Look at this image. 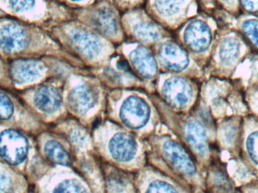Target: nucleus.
Listing matches in <instances>:
<instances>
[{
    "mask_svg": "<svg viewBox=\"0 0 258 193\" xmlns=\"http://www.w3.org/2000/svg\"><path fill=\"white\" fill-rule=\"evenodd\" d=\"M27 42L25 32L17 24H6L0 29V48L6 52L21 51Z\"/></svg>",
    "mask_w": 258,
    "mask_h": 193,
    "instance_id": "obj_13",
    "label": "nucleus"
},
{
    "mask_svg": "<svg viewBox=\"0 0 258 193\" xmlns=\"http://www.w3.org/2000/svg\"><path fill=\"white\" fill-rule=\"evenodd\" d=\"M253 193H258V189H256L255 190H254Z\"/></svg>",
    "mask_w": 258,
    "mask_h": 193,
    "instance_id": "obj_34",
    "label": "nucleus"
},
{
    "mask_svg": "<svg viewBox=\"0 0 258 193\" xmlns=\"http://www.w3.org/2000/svg\"><path fill=\"white\" fill-rule=\"evenodd\" d=\"M36 3V0H9V4L14 10L18 12L30 10Z\"/></svg>",
    "mask_w": 258,
    "mask_h": 193,
    "instance_id": "obj_30",
    "label": "nucleus"
},
{
    "mask_svg": "<svg viewBox=\"0 0 258 193\" xmlns=\"http://www.w3.org/2000/svg\"><path fill=\"white\" fill-rule=\"evenodd\" d=\"M134 30L138 37L143 40H156L159 36V32L156 27L148 23H139L135 26Z\"/></svg>",
    "mask_w": 258,
    "mask_h": 193,
    "instance_id": "obj_24",
    "label": "nucleus"
},
{
    "mask_svg": "<svg viewBox=\"0 0 258 193\" xmlns=\"http://www.w3.org/2000/svg\"><path fill=\"white\" fill-rule=\"evenodd\" d=\"M216 75L230 81L238 68L254 54L240 33L232 27H218L214 42Z\"/></svg>",
    "mask_w": 258,
    "mask_h": 193,
    "instance_id": "obj_1",
    "label": "nucleus"
},
{
    "mask_svg": "<svg viewBox=\"0 0 258 193\" xmlns=\"http://www.w3.org/2000/svg\"><path fill=\"white\" fill-rule=\"evenodd\" d=\"M132 66L138 74L144 79H151L157 73V65L150 51L144 47H138L130 54Z\"/></svg>",
    "mask_w": 258,
    "mask_h": 193,
    "instance_id": "obj_15",
    "label": "nucleus"
},
{
    "mask_svg": "<svg viewBox=\"0 0 258 193\" xmlns=\"http://www.w3.org/2000/svg\"><path fill=\"white\" fill-rule=\"evenodd\" d=\"M164 156L179 172L194 178L197 175V167L187 152L175 141L168 140L162 145Z\"/></svg>",
    "mask_w": 258,
    "mask_h": 193,
    "instance_id": "obj_7",
    "label": "nucleus"
},
{
    "mask_svg": "<svg viewBox=\"0 0 258 193\" xmlns=\"http://www.w3.org/2000/svg\"><path fill=\"white\" fill-rule=\"evenodd\" d=\"M218 7L234 17L240 15L239 0H215Z\"/></svg>",
    "mask_w": 258,
    "mask_h": 193,
    "instance_id": "obj_27",
    "label": "nucleus"
},
{
    "mask_svg": "<svg viewBox=\"0 0 258 193\" xmlns=\"http://www.w3.org/2000/svg\"><path fill=\"white\" fill-rule=\"evenodd\" d=\"M53 193H87L86 188L78 180L69 179L60 182Z\"/></svg>",
    "mask_w": 258,
    "mask_h": 193,
    "instance_id": "obj_25",
    "label": "nucleus"
},
{
    "mask_svg": "<svg viewBox=\"0 0 258 193\" xmlns=\"http://www.w3.org/2000/svg\"><path fill=\"white\" fill-rule=\"evenodd\" d=\"M186 141L200 159H207L211 153L210 141L205 126L197 120H189L185 127Z\"/></svg>",
    "mask_w": 258,
    "mask_h": 193,
    "instance_id": "obj_8",
    "label": "nucleus"
},
{
    "mask_svg": "<svg viewBox=\"0 0 258 193\" xmlns=\"http://www.w3.org/2000/svg\"><path fill=\"white\" fill-rule=\"evenodd\" d=\"M95 25L107 34H114L117 30V24L110 12L102 10L98 12L95 18Z\"/></svg>",
    "mask_w": 258,
    "mask_h": 193,
    "instance_id": "obj_20",
    "label": "nucleus"
},
{
    "mask_svg": "<svg viewBox=\"0 0 258 193\" xmlns=\"http://www.w3.org/2000/svg\"><path fill=\"white\" fill-rule=\"evenodd\" d=\"M244 99L251 115L258 118V80L247 88Z\"/></svg>",
    "mask_w": 258,
    "mask_h": 193,
    "instance_id": "obj_23",
    "label": "nucleus"
},
{
    "mask_svg": "<svg viewBox=\"0 0 258 193\" xmlns=\"http://www.w3.org/2000/svg\"><path fill=\"white\" fill-rule=\"evenodd\" d=\"M12 187L10 178L6 174L0 172V193H10Z\"/></svg>",
    "mask_w": 258,
    "mask_h": 193,
    "instance_id": "obj_32",
    "label": "nucleus"
},
{
    "mask_svg": "<svg viewBox=\"0 0 258 193\" xmlns=\"http://www.w3.org/2000/svg\"><path fill=\"white\" fill-rule=\"evenodd\" d=\"M217 32L205 20H194L186 26L183 33V40L192 52L204 54L213 47Z\"/></svg>",
    "mask_w": 258,
    "mask_h": 193,
    "instance_id": "obj_2",
    "label": "nucleus"
},
{
    "mask_svg": "<svg viewBox=\"0 0 258 193\" xmlns=\"http://www.w3.org/2000/svg\"><path fill=\"white\" fill-rule=\"evenodd\" d=\"M98 98V93L92 86L80 84L74 87L69 94L68 102L72 110L83 115L95 107Z\"/></svg>",
    "mask_w": 258,
    "mask_h": 193,
    "instance_id": "obj_11",
    "label": "nucleus"
},
{
    "mask_svg": "<svg viewBox=\"0 0 258 193\" xmlns=\"http://www.w3.org/2000/svg\"><path fill=\"white\" fill-rule=\"evenodd\" d=\"M71 139L74 141V144L79 147H83L87 143V136L80 129H74L71 134Z\"/></svg>",
    "mask_w": 258,
    "mask_h": 193,
    "instance_id": "obj_31",
    "label": "nucleus"
},
{
    "mask_svg": "<svg viewBox=\"0 0 258 193\" xmlns=\"http://www.w3.org/2000/svg\"><path fill=\"white\" fill-rule=\"evenodd\" d=\"M162 95L170 106L183 109L190 104L194 92L189 82L180 77H171L164 83Z\"/></svg>",
    "mask_w": 258,
    "mask_h": 193,
    "instance_id": "obj_5",
    "label": "nucleus"
},
{
    "mask_svg": "<svg viewBox=\"0 0 258 193\" xmlns=\"http://www.w3.org/2000/svg\"><path fill=\"white\" fill-rule=\"evenodd\" d=\"M242 120L239 115L227 117L220 128V139L226 148H234L241 141Z\"/></svg>",
    "mask_w": 258,
    "mask_h": 193,
    "instance_id": "obj_16",
    "label": "nucleus"
},
{
    "mask_svg": "<svg viewBox=\"0 0 258 193\" xmlns=\"http://www.w3.org/2000/svg\"><path fill=\"white\" fill-rule=\"evenodd\" d=\"M61 97L57 89L51 86L40 88L35 94L34 103L36 107L46 113H52L60 108Z\"/></svg>",
    "mask_w": 258,
    "mask_h": 193,
    "instance_id": "obj_17",
    "label": "nucleus"
},
{
    "mask_svg": "<svg viewBox=\"0 0 258 193\" xmlns=\"http://www.w3.org/2000/svg\"><path fill=\"white\" fill-rule=\"evenodd\" d=\"M28 153L27 139L14 130L0 134V156L11 165H19L25 160Z\"/></svg>",
    "mask_w": 258,
    "mask_h": 193,
    "instance_id": "obj_3",
    "label": "nucleus"
},
{
    "mask_svg": "<svg viewBox=\"0 0 258 193\" xmlns=\"http://www.w3.org/2000/svg\"><path fill=\"white\" fill-rule=\"evenodd\" d=\"M119 117L124 124L131 129L138 130L144 127L150 117V109L141 97H127L119 109Z\"/></svg>",
    "mask_w": 258,
    "mask_h": 193,
    "instance_id": "obj_4",
    "label": "nucleus"
},
{
    "mask_svg": "<svg viewBox=\"0 0 258 193\" xmlns=\"http://www.w3.org/2000/svg\"><path fill=\"white\" fill-rule=\"evenodd\" d=\"M118 68L122 70V71H128L129 68L128 63L125 60H119L117 63Z\"/></svg>",
    "mask_w": 258,
    "mask_h": 193,
    "instance_id": "obj_33",
    "label": "nucleus"
},
{
    "mask_svg": "<svg viewBox=\"0 0 258 193\" xmlns=\"http://www.w3.org/2000/svg\"><path fill=\"white\" fill-rule=\"evenodd\" d=\"M145 193H179L174 186L162 180H155L149 184Z\"/></svg>",
    "mask_w": 258,
    "mask_h": 193,
    "instance_id": "obj_26",
    "label": "nucleus"
},
{
    "mask_svg": "<svg viewBox=\"0 0 258 193\" xmlns=\"http://www.w3.org/2000/svg\"><path fill=\"white\" fill-rule=\"evenodd\" d=\"M72 1L79 2V1H82V0H72Z\"/></svg>",
    "mask_w": 258,
    "mask_h": 193,
    "instance_id": "obj_35",
    "label": "nucleus"
},
{
    "mask_svg": "<svg viewBox=\"0 0 258 193\" xmlns=\"http://www.w3.org/2000/svg\"><path fill=\"white\" fill-rule=\"evenodd\" d=\"M128 186V180L119 171H113L107 177V186L110 192L123 193Z\"/></svg>",
    "mask_w": 258,
    "mask_h": 193,
    "instance_id": "obj_21",
    "label": "nucleus"
},
{
    "mask_svg": "<svg viewBox=\"0 0 258 193\" xmlns=\"http://www.w3.org/2000/svg\"><path fill=\"white\" fill-rule=\"evenodd\" d=\"M184 0H155L156 10L163 16L170 17L178 13Z\"/></svg>",
    "mask_w": 258,
    "mask_h": 193,
    "instance_id": "obj_22",
    "label": "nucleus"
},
{
    "mask_svg": "<svg viewBox=\"0 0 258 193\" xmlns=\"http://www.w3.org/2000/svg\"><path fill=\"white\" fill-rule=\"evenodd\" d=\"M44 68L39 61L20 60L14 63L12 75L14 80L19 84L33 83L42 77Z\"/></svg>",
    "mask_w": 258,
    "mask_h": 193,
    "instance_id": "obj_14",
    "label": "nucleus"
},
{
    "mask_svg": "<svg viewBox=\"0 0 258 193\" xmlns=\"http://www.w3.org/2000/svg\"><path fill=\"white\" fill-rule=\"evenodd\" d=\"M45 153L47 157L57 165L70 166L71 159L63 147L57 141H50L45 146Z\"/></svg>",
    "mask_w": 258,
    "mask_h": 193,
    "instance_id": "obj_19",
    "label": "nucleus"
},
{
    "mask_svg": "<svg viewBox=\"0 0 258 193\" xmlns=\"http://www.w3.org/2000/svg\"><path fill=\"white\" fill-rule=\"evenodd\" d=\"M241 13L258 16V0H239Z\"/></svg>",
    "mask_w": 258,
    "mask_h": 193,
    "instance_id": "obj_29",
    "label": "nucleus"
},
{
    "mask_svg": "<svg viewBox=\"0 0 258 193\" xmlns=\"http://www.w3.org/2000/svg\"><path fill=\"white\" fill-rule=\"evenodd\" d=\"M231 27L240 33L254 55L258 57V16L241 13L234 18Z\"/></svg>",
    "mask_w": 258,
    "mask_h": 193,
    "instance_id": "obj_12",
    "label": "nucleus"
},
{
    "mask_svg": "<svg viewBox=\"0 0 258 193\" xmlns=\"http://www.w3.org/2000/svg\"><path fill=\"white\" fill-rule=\"evenodd\" d=\"M72 39L77 48L90 58L98 57L102 49L99 39L90 33L84 31L76 32L73 35Z\"/></svg>",
    "mask_w": 258,
    "mask_h": 193,
    "instance_id": "obj_18",
    "label": "nucleus"
},
{
    "mask_svg": "<svg viewBox=\"0 0 258 193\" xmlns=\"http://www.w3.org/2000/svg\"><path fill=\"white\" fill-rule=\"evenodd\" d=\"M159 57L165 68L174 72H181L189 66L187 51L175 42L164 43L159 48Z\"/></svg>",
    "mask_w": 258,
    "mask_h": 193,
    "instance_id": "obj_9",
    "label": "nucleus"
},
{
    "mask_svg": "<svg viewBox=\"0 0 258 193\" xmlns=\"http://www.w3.org/2000/svg\"><path fill=\"white\" fill-rule=\"evenodd\" d=\"M108 150L116 162H131L137 155L138 146L133 137L126 133H117L109 141Z\"/></svg>",
    "mask_w": 258,
    "mask_h": 193,
    "instance_id": "obj_10",
    "label": "nucleus"
},
{
    "mask_svg": "<svg viewBox=\"0 0 258 193\" xmlns=\"http://www.w3.org/2000/svg\"><path fill=\"white\" fill-rule=\"evenodd\" d=\"M241 144L247 162L258 174V118L249 115L242 120Z\"/></svg>",
    "mask_w": 258,
    "mask_h": 193,
    "instance_id": "obj_6",
    "label": "nucleus"
},
{
    "mask_svg": "<svg viewBox=\"0 0 258 193\" xmlns=\"http://www.w3.org/2000/svg\"><path fill=\"white\" fill-rule=\"evenodd\" d=\"M13 104L10 99L0 93V119H8L13 113Z\"/></svg>",
    "mask_w": 258,
    "mask_h": 193,
    "instance_id": "obj_28",
    "label": "nucleus"
}]
</instances>
